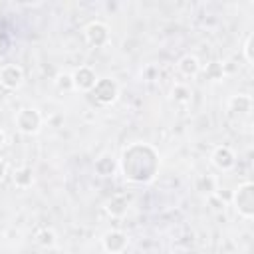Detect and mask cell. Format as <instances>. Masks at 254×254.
<instances>
[{"label": "cell", "mask_w": 254, "mask_h": 254, "mask_svg": "<svg viewBox=\"0 0 254 254\" xmlns=\"http://www.w3.org/2000/svg\"><path fill=\"white\" fill-rule=\"evenodd\" d=\"M125 181L135 185L151 183L161 167V155L151 143H131L121 151L119 165Z\"/></svg>", "instance_id": "1"}, {"label": "cell", "mask_w": 254, "mask_h": 254, "mask_svg": "<svg viewBox=\"0 0 254 254\" xmlns=\"http://www.w3.org/2000/svg\"><path fill=\"white\" fill-rule=\"evenodd\" d=\"M232 206L236 208V212L246 218V220H252L254 218V183L246 181V183H240L234 192H232Z\"/></svg>", "instance_id": "2"}, {"label": "cell", "mask_w": 254, "mask_h": 254, "mask_svg": "<svg viewBox=\"0 0 254 254\" xmlns=\"http://www.w3.org/2000/svg\"><path fill=\"white\" fill-rule=\"evenodd\" d=\"M93 101L101 107H107V105H113L119 97V85L113 77H97L93 89L89 91Z\"/></svg>", "instance_id": "3"}, {"label": "cell", "mask_w": 254, "mask_h": 254, "mask_svg": "<svg viewBox=\"0 0 254 254\" xmlns=\"http://www.w3.org/2000/svg\"><path fill=\"white\" fill-rule=\"evenodd\" d=\"M83 38H85V44L89 48H105L109 42H111V30L105 22L101 20H93L89 22L85 28H83Z\"/></svg>", "instance_id": "4"}, {"label": "cell", "mask_w": 254, "mask_h": 254, "mask_svg": "<svg viewBox=\"0 0 254 254\" xmlns=\"http://www.w3.org/2000/svg\"><path fill=\"white\" fill-rule=\"evenodd\" d=\"M42 113L36 107H22L16 113V129L24 135H36L42 129Z\"/></svg>", "instance_id": "5"}, {"label": "cell", "mask_w": 254, "mask_h": 254, "mask_svg": "<svg viewBox=\"0 0 254 254\" xmlns=\"http://www.w3.org/2000/svg\"><path fill=\"white\" fill-rule=\"evenodd\" d=\"M127 244H129L127 234H125L123 230H117V228L107 230V232L101 236V246H103V250H105L107 254H121V252H125Z\"/></svg>", "instance_id": "6"}, {"label": "cell", "mask_w": 254, "mask_h": 254, "mask_svg": "<svg viewBox=\"0 0 254 254\" xmlns=\"http://www.w3.org/2000/svg\"><path fill=\"white\" fill-rule=\"evenodd\" d=\"M24 83V69L18 64H4L0 67V85L4 89H18Z\"/></svg>", "instance_id": "7"}, {"label": "cell", "mask_w": 254, "mask_h": 254, "mask_svg": "<svg viewBox=\"0 0 254 254\" xmlns=\"http://www.w3.org/2000/svg\"><path fill=\"white\" fill-rule=\"evenodd\" d=\"M71 79H73V89L77 91H91L95 81H97V73L95 69H91L89 65H79L73 73H71Z\"/></svg>", "instance_id": "8"}, {"label": "cell", "mask_w": 254, "mask_h": 254, "mask_svg": "<svg viewBox=\"0 0 254 254\" xmlns=\"http://www.w3.org/2000/svg\"><path fill=\"white\" fill-rule=\"evenodd\" d=\"M210 163L218 171H230L236 165V155L228 145H218L210 155Z\"/></svg>", "instance_id": "9"}, {"label": "cell", "mask_w": 254, "mask_h": 254, "mask_svg": "<svg viewBox=\"0 0 254 254\" xmlns=\"http://www.w3.org/2000/svg\"><path fill=\"white\" fill-rule=\"evenodd\" d=\"M228 111H230V115H234V117H248L250 111H252V97L246 95V93L232 95V97L228 99Z\"/></svg>", "instance_id": "10"}, {"label": "cell", "mask_w": 254, "mask_h": 254, "mask_svg": "<svg viewBox=\"0 0 254 254\" xmlns=\"http://www.w3.org/2000/svg\"><path fill=\"white\" fill-rule=\"evenodd\" d=\"M177 69H179V73L185 75V77H194V75L200 71V62H198L196 56L185 54V56L177 62Z\"/></svg>", "instance_id": "11"}, {"label": "cell", "mask_w": 254, "mask_h": 254, "mask_svg": "<svg viewBox=\"0 0 254 254\" xmlns=\"http://www.w3.org/2000/svg\"><path fill=\"white\" fill-rule=\"evenodd\" d=\"M127 208H129V198H127L125 194H115V196H111V198L105 202L107 214H111V216H115V218L123 216V214L127 212Z\"/></svg>", "instance_id": "12"}, {"label": "cell", "mask_w": 254, "mask_h": 254, "mask_svg": "<svg viewBox=\"0 0 254 254\" xmlns=\"http://www.w3.org/2000/svg\"><path fill=\"white\" fill-rule=\"evenodd\" d=\"M93 169H95V173H97L99 177H111V175H115V171H117V163H115V159H111L109 155H101L99 159H95Z\"/></svg>", "instance_id": "13"}, {"label": "cell", "mask_w": 254, "mask_h": 254, "mask_svg": "<svg viewBox=\"0 0 254 254\" xmlns=\"http://www.w3.org/2000/svg\"><path fill=\"white\" fill-rule=\"evenodd\" d=\"M12 181L18 189H28L34 183V171L30 167H20L12 173Z\"/></svg>", "instance_id": "14"}, {"label": "cell", "mask_w": 254, "mask_h": 254, "mask_svg": "<svg viewBox=\"0 0 254 254\" xmlns=\"http://www.w3.org/2000/svg\"><path fill=\"white\" fill-rule=\"evenodd\" d=\"M34 240H36V244L42 246V248H52V246H56L58 236H56V232H54L52 228H40V230L36 232Z\"/></svg>", "instance_id": "15"}, {"label": "cell", "mask_w": 254, "mask_h": 254, "mask_svg": "<svg viewBox=\"0 0 254 254\" xmlns=\"http://www.w3.org/2000/svg\"><path fill=\"white\" fill-rule=\"evenodd\" d=\"M196 190L198 192H202V194H212L214 190H216V183H214V179L210 177V175H200L198 179H196Z\"/></svg>", "instance_id": "16"}, {"label": "cell", "mask_w": 254, "mask_h": 254, "mask_svg": "<svg viewBox=\"0 0 254 254\" xmlns=\"http://www.w3.org/2000/svg\"><path fill=\"white\" fill-rule=\"evenodd\" d=\"M171 95H173L175 101H179V103H187V101L190 99L192 91H190V87L185 85V83H175L173 89H171Z\"/></svg>", "instance_id": "17"}, {"label": "cell", "mask_w": 254, "mask_h": 254, "mask_svg": "<svg viewBox=\"0 0 254 254\" xmlns=\"http://www.w3.org/2000/svg\"><path fill=\"white\" fill-rule=\"evenodd\" d=\"M204 75L210 79V81H218L224 77V65L220 62H210L206 67H204Z\"/></svg>", "instance_id": "18"}, {"label": "cell", "mask_w": 254, "mask_h": 254, "mask_svg": "<svg viewBox=\"0 0 254 254\" xmlns=\"http://www.w3.org/2000/svg\"><path fill=\"white\" fill-rule=\"evenodd\" d=\"M56 87H58V91H71L73 89L71 73H60L56 77Z\"/></svg>", "instance_id": "19"}, {"label": "cell", "mask_w": 254, "mask_h": 254, "mask_svg": "<svg viewBox=\"0 0 254 254\" xmlns=\"http://www.w3.org/2000/svg\"><path fill=\"white\" fill-rule=\"evenodd\" d=\"M252 42H254V34L250 32V34L246 36V40H244V46H242V56H244V60H246V64H248V65H252V64H254V54H252Z\"/></svg>", "instance_id": "20"}, {"label": "cell", "mask_w": 254, "mask_h": 254, "mask_svg": "<svg viewBox=\"0 0 254 254\" xmlns=\"http://www.w3.org/2000/svg\"><path fill=\"white\" fill-rule=\"evenodd\" d=\"M10 48H12V38H10L4 30H0V58L8 56Z\"/></svg>", "instance_id": "21"}, {"label": "cell", "mask_w": 254, "mask_h": 254, "mask_svg": "<svg viewBox=\"0 0 254 254\" xmlns=\"http://www.w3.org/2000/svg\"><path fill=\"white\" fill-rule=\"evenodd\" d=\"M4 177H6V163L4 159H0V183L4 181Z\"/></svg>", "instance_id": "22"}, {"label": "cell", "mask_w": 254, "mask_h": 254, "mask_svg": "<svg viewBox=\"0 0 254 254\" xmlns=\"http://www.w3.org/2000/svg\"><path fill=\"white\" fill-rule=\"evenodd\" d=\"M4 145H6V133L0 129V151L4 149Z\"/></svg>", "instance_id": "23"}]
</instances>
